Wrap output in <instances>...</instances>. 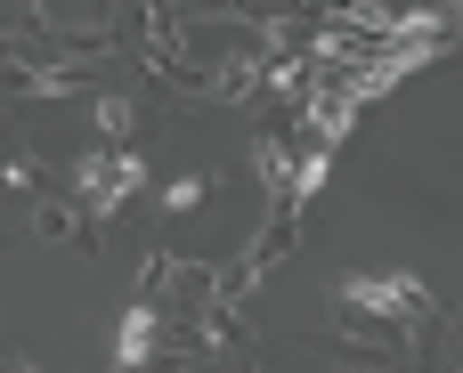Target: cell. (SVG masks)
<instances>
[{"label": "cell", "instance_id": "obj_1", "mask_svg": "<svg viewBox=\"0 0 463 373\" xmlns=\"http://www.w3.org/2000/svg\"><path fill=\"white\" fill-rule=\"evenodd\" d=\"M342 301L350 309H383V317H407V309H431V293H423V276H350L342 284Z\"/></svg>", "mask_w": 463, "mask_h": 373}, {"label": "cell", "instance_id": "obj_2", "mask_svg": "<svg viewBox=\"0 0 463 373\" xmlns=\"http://www.w3.org/2000/svg\"><path fill=\"white\" fill-rule=\"evenodd\" d=\"M146 333H155V309H130V325H122V350H114V358H122V366H138V358H146Z\"/></svg>", "mask_w": 463, "mask_h": 373}]
</instances>
